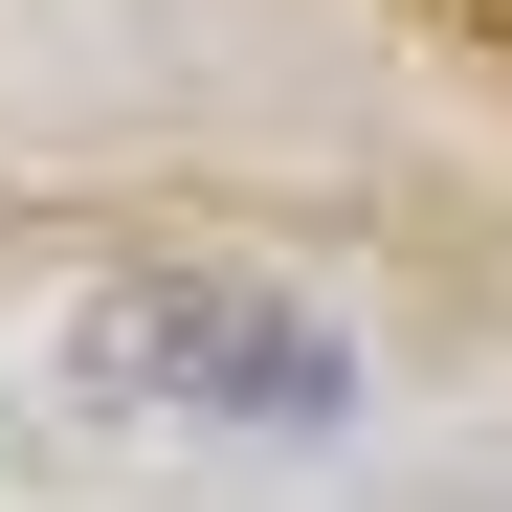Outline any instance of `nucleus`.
<instances>
[{
    "label": "nucleus",
    "instance_id": "f257e3e1",
    "mask_svg": "<svg viewBox=\"0 0 512 512\" xmlns=\"http://www.w3.org/2000/svg\"><path fill=\"white\" fill-rule=\"evenodd\" d=\"M90 401H201V423H357V357L268 290H112L90 312Z\"/></svg>",
    "mask_w": 512,
    "mask_h": 512
}]
</instances>
